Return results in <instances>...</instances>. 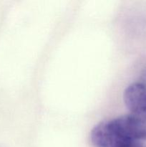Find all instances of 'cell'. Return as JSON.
Masks as SVG:
<instances>
[{"instance_id":"cell-1","label":"cell","mask_w":146,"mask_h":147,"mask_svg":"<svg viewBox=\"0 0 146 147\" xmlns=\"http://www.w3.org/2000/svg\"><path fill=\"white\" fill-rule=\"evenodd\" d=\"M123 100L129 111L127 120L133 138L146 141V84L135 82L129 85L124 90Z\"/></svg>"},{"instance_id":"cell-2","label":"cell","mask_w":146,"mask_h":147,"mask_svg":"<svg viewBox=\"0 0 146 147\" xmlns=\"http://www.w3.org/2000/svg\"><path fill=\"white\" fill-rule=\"evenodd\" d=\"M90 140L94 147H146L141 142L125 136L113 119L96 125L91 131Z\"/></svg>"},{"instance_id":"cell-3","label":"cell","mask_w":146,"mask_h":147,"mask_svg":"<svg viewBox=\"0 0 146 147\" xmlns=\"http://www.w3.org/2000/svg\"><path fill=\"white\" fill-rule=\"evenodd\" d=\"M140 80H140V82L146 84V69H145V70L143 71V73H142L141 77H140Z\"/></svg>"}]
</instances>
